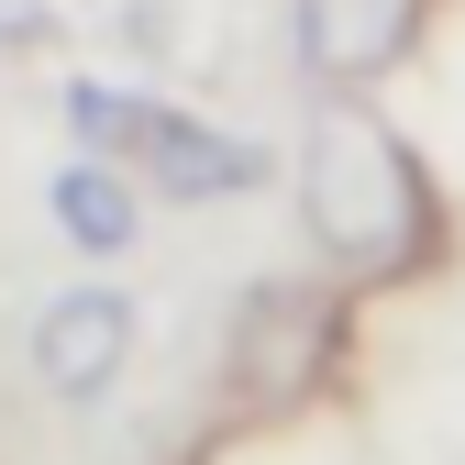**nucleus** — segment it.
<instances>
[{
    "label": "nucleus",
    "mask_w": 465,
    "mask_h": 465,
    "mask_svg": "<svg viewBox=\"0 0 465 465\" xmlns=\"http://www.w3.org/2000/svg\"><path fill=\"white\" fill-rule=\"evenodd\" d=\"M300 232L355 288H388L432 255V178L388 134V111H366V89H332L300 134Z\"/></svg>",
    "instance_id": "nucleus-1"
},
{
    "label": "nucleus",
    "mask_w": 465,
    "mask_h": 465,
    "mask_svg": "<svg viewBox=\"0 0 465 465\" xmlns=\"http://www.w3.org/2000/svg\"><path fill=\"white\" fill-rule=\"evenodd\" d=\"M23 355H34L45 399L89 411V399H111L123 366H134V300L123 288H55V300L34 311V332H23Z\"/></svg>",
    "instance_id": "nucleus-2"
},
{
    "label": "nucleus",
    "mask_w": 465,
    "mask_h": 465,
    "mask_svg": "<svg viewBox=\"0 0 465 465\" xmlns=\"http://www.w3.org/2000/svg\"><path fill=\"white\" fill-rule=\"evenodd\" d=\"M123 166H134V178H144L155 200H178V211H211V200H244V189L266 178V155H255L244 134L200 123V111H166V100H144V123H134Z\"/></svg>",
    "instance_id": "nucleus-3"
},
{
    "label": "nucleus",
    "mask_w": 465,
    "mask_h": 465,
    "mask_svg": "<svg viewBox=\"0 0 465 465\" xmlns=\"http://www.w3.org/2000/svg\"><path fill=\"white\" fill-rule=\"evenodd\" d=\"M421 23L432 0H300V67L322 89H377L388 67H411Z\"/></svg>",
    "instance_id": "nucleus-4"
},
{
    "label": "nucleus",
    "mask_w": 465,
    "mask_h": 465,
    "mask_svg": "<svg viewBox=\"0 0 465 465\" xmlns=\"http://www.w3.org/2000/svg\"><path fill=\"white\" fill-rule=\"evenodd\" d=\"M45 211H55V232H67L78 255H134V232H144V178L111 166V155H67L55 189H45Z\"/></svg>",
    "instance_id": "nucleus-5"
},
{
    "label": "nucleus",
    "mask_w": 465,
    "mask_h": 465,
    "mask_svg": "<svg viewBox=\"0 0 465 465\" xmlns=\"http://www.w3.org/2000/svg\"><path fill=\"white\" fill-rule=\"evenodd\" d=\"M134 123H144L134 89H111V78H78V89H67V134H78V155H111V166H123Z\"/></svg>",
    "instance_id": "nucleus-6"
},
{
    "label": "nucleus",
    "mask_w": 465,
    "mask_h": 465,
    "mask_svg": "<svg viewBox=\"0 0 465 465\" xmlns=\"http://www.w3.org/2000/svg\"><path fill=\"white\" fill-rule=\"evenodd\" d=\"M45 34H55V0H0V55H23Z\"/></svg>",
    "instance_id": "nucleus-7"
}]
</instances>
